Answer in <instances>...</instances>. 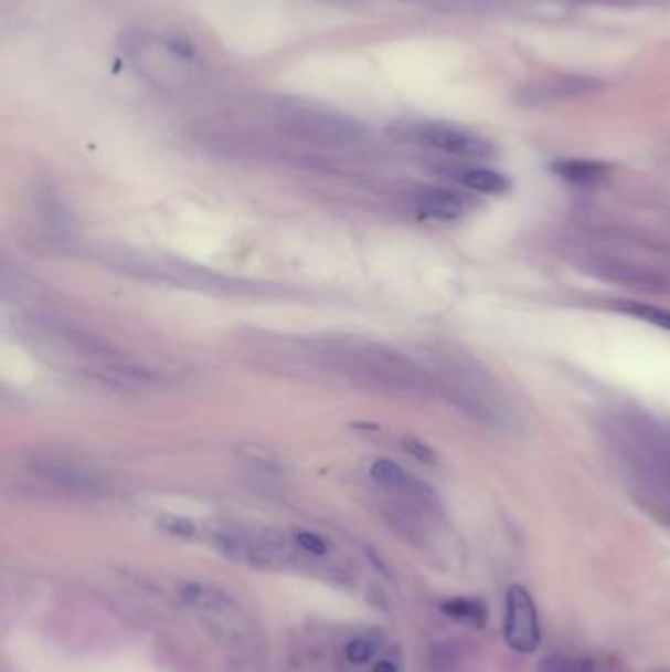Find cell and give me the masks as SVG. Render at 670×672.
Masks as SVG:
<instances>
[{
    "label": "cell",
    "mask_w": 670,
    "mask_h": 672,
    "mask_svg": "<svg viewBox=\"0 0 670 672\" xmlns=\"http://www.w3.org/2000/svg\"><path fill=\"white\" fill-rule=\"evenodd\" d=\"M325 363L349 371L358 380L372 381L397 391H425L430 384L419 366L394 350L380 346L337 345L322 346Z\"/></svg>",
    "instance_id": "6da1fadb"
},
{
    "label": "cell",
    "mask_w": 670,
    "mask_h": 672,
    "mask_svg": "<svg viewBox=\"0 0 670 672\" xmlns=\"http://www.w3.org/2000/svg\"><path fill=\"white\" fill-rule=\"evenodd\" d=\"M276 126L279 133L286 134L291 140L321 148H347L357 146L366 138L364 124L329 108L305 103L277 105Z\"/></svg>",
    "instance_id": "7a4b0ae2"
},
{
    "label": "cell",
    "mask_w": 670,
    "mask_h": 672,
    "mask_svg": "<svg viewBox=\"0 0 670 672\" xmlns=\"http://www.w3.org/2000/svg\"><path fill=\"white\" fill-rule=\"evenodd\" d=\"M405 140L415 141L430 150L445 151L450 156L468 159H490L496 146L480 134L447 123H412L402 128Z\"/></svg>",
    "instance_id": "3957f363"
},
{
    "label": "cell",
    "mask_w": 670,
    "mask_h": 672,
    "mask_svg": "<svg viewBox=\"0 0 670 672\" xmlns=\"http://www.w3.org/2000/svg\"><path fill=\"white\" fill-rule=\"evenodd\" d=\"M506 639L519 653H533L541 641L535 603L521 586H511L508 590Z\"/></svg>",
    "instance_id": "277c9868"
},
{
    "label": "cell",
    "mask_w": 670,
    "mask_h": 672,
    "mask_svg": "<svg viewBox=\"0 0 670 672\" xmlns=\"http://www.w3.org/2000/svg\"><path fill=\"white\" fill-rule=\"evenodd\" d=\"M32 472L42 482H47L63 490L85 492L99 486L100 477L95 470L89 469L79 460L65 459V456H40L32 462Z\"/></svg>",
    "instance_id": "5b68a950"
},
{
    "label": "cell",
    "mask_w": 670,
    "mask_h": 672,
    "mask_svg": "<svg viewBox=\"0 0 670 672\" xmlns=\"http://www.w3.org/2000/svg\"><path fill=\"white\" fill-rule=\"evenodd\" d=\"M370 474L385 490L412 500L413 504H419L423 507H435L437 505L435 492L425 482H421L419 477L413 476L392 460H375L374 464L370 466Z\"/></svg>",
    "instance_id": "8992f818"
},
{
    "label": "cell",
    "mask_w": 670,
    "mask_h": 672,
    "mask_svg": "<svg viewBox=\"0 0 670 672\" xmlns=\"http://www.w3.org/2000/svg\"><path fill=\"white\" fill-rule=\"evenodd\" d=\"M604 87L594 77H581V75H561L553 80L543 81L536 87H529L525 93V105H543L546 101H563V98L582 97L591 95L594 91Z\"/></svg>",
    "instance_id": "52a82bcc"
},
{
    "label": "cell",
    "mask_w": 670,
    "mask_h": 672,
    "mask_svg": "<svg viewBox=\"0 0 670 672\" xmlns=\"http://www.w3.org/2000/svg\"><path fill=\"white\" fill-rule=\"evenodd\" d=\"M417 211L427 214L437 221H456L466 212L465 199L460 195L443 189V187H427L415 197Z\"/></svg>",
    "instance_id": "ba28073f"
},
{
    "label": "cell",
    "mask_w": 670,
    "mask_h": 672,
    "mask_svg": "<svg viewBox=\"0 0 670 672\" xmlns=\"http://www.w3.org/2000/svg\"><path fill=\"white\" fill-rule=\"evenodd\" d=\"M450 177L476 193L503 195L508 193L511 187L510 177L503 176L496 169L480 168V166L455 168L450 171Z\"/></svg>",
    "instance_id": "9c48e42d"
},
{
    "label": "cell",
    "mask_w": 670,
    "mask_h": 672,
    "mask_svg": "<svg viewBox=\"0 0 670 672\" xmlns=\"http://www.w3.org/2000/svg\"><path fill=\"white\" fill-rule=\"evenodd\" d=\"M554 176L576 186H596L609 176V166L596 159H556L551 164Z\"/></svg>",
    "instance_id": "30bf717a"
},
{
    "label": "cell",
    "mask_w": 670,
    "mask_h": 672,
    "mask_svg": "<svg viewBox=\"0 0 670 672\" xmlns=\"http://www.w3.org/2000/svg\"><path fill=\"white\" fill-rule=\"evenodd\" d=\"M443 613L458 623H465V626L476 629L486 628V623L490 619L486 603L480 600H470V598H455V600L445 601Z\"/></svg>",
    "instance_id": "8fae6325"
},
{
    "label": "cell",
    "mask_w": 670,
    "mask_h": 672,
    "mask_svg": "<svg viewBox=\"0 0 670 672\" xmlns=\"http://www.w3.org/2000/svg\"><path fill=\"white\" fill-rule=\"evenodd\" d=\"M616 309L621 311L624 315L639 318V321H644L647 325H652V327H659L670 333V309L657 307V305H651V303H637V301H619V303H616Z\"/></svg>",
    "instance_id": "7c38bea8"
},
{
    "label": "cell",
    "mask_w": 670,
    "mask_h": 672,
    "mask_svg": "<svg viewBox=\"0 0 670 672\" xmlns=\"http://www.w3.org/2000/svg\"><path fill=\"white\" fill-rule=\"evenodd\" d=\"M541 672H594V664L588 659L546 657L541 664Z\"/></svg>",
    "instance_id": "4fadbf2b"
},
{
    "label": "cell",
    "mask_w": 670,
    "mask_h": 672,
    "mask_svg": "<svg viewBox=\"0 0 670 672\" xmlns=\"http://www.w3.org/2000/svg\"><path fill=\"white\" fill-rule=\"evenodd\" d=\"M344 654H347V659H349L350 663L364 664L372 659L374 647H372V643H370L368 639L358 637V639H352L349 645L344 647Z\"/></svg>",
    "instance_id": "5bb4252c"
},
{
    "label": "cell",
    "mask_w": 670,
    "mask_h": 672,
    "mask_svg": "<svg viewBox=\"0 0 670 672\" xmlns=\"http://www.w3.org/2000/svg\"><path fill=\"white\" fill-rule=\"evenodd\" d=\"M297 545L307 550V553H311V555H317V557H321V555H327V543L319 537V535H315L311 531H299L296 535Z\"/></svg>",
    "instance_id": "9a60e30c"
},
{
    "label": "cell",
    "mask_w": 670,
    "mask_h": 672,
    "mask_svg": "<svg viewBox=\"0 0 670 672\" xmlns=\"http://www.w3.org/2000/svg\"><path fill=\"white\" fill-rule=\"evenodd\" d=\"M403 449L412 454L413 459L421 460V462H425V464H435L437 462V454L435 451L427 447L425 442L417 441V439H405L403 441Z\"/></svg>",
    "instance_id": "2e32d148"
},
{
    "label": "cell",
    "mask_w": 670,
    "mask_h": 672,
    "mask_svg": "<svg viewBox=\"0 0 670 672\" xmlns=\"http://www.w3.org/2000/svg\"><path fill=\"white\" fill-rule=\"evenodd\" d=\"M161 529L168 531L170 535H176V537H191L195 533V525L188 519H183V517H166L161 522Z\"/></svg>",
    "instance_id": "e0dca14e"
},
{
    "label": "cell",
    "mask_w": 670,
    "mask_h": 672,
    "mask_svg": "<svg viewBox=\"0 0 670 672\" xmlns=\"http://www.w3.org/2000/svg\"><path fill=\"white\" fill-rule=\"evenodd\" d=\"M374 672H397V669H395L394 664L392 663H380L377 664V666H375Z\"/></svg>",
    "instance_id": "ac0fdd59"
}]
</instances>
